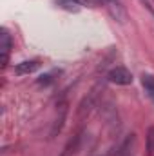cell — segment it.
<instances>
[{
	"instance_id": "6da1fadb",
	"label": "cell",
	"mask_w": 154,
	"mask_h": 156,
	"mask_svg": "<svg viewBox=\"0 0 154 156\" xmlns=\"http://www.w3.org/2000/svg\"><path fill=\"white\" fill-rule=\"evenodd\" d=\"M11 49H13V40L11 35L5 27L0 29V62H2V69L7 67L9 64V55H11Z\"/></svg>"
},
{
	"instance_id": "7a4b0ae2",
	"label": "cell",
	"mask_w": 154,
	"mask_h": 156,
	"mask_svg": "<svg viewBox=\"0 0 154 156\" xmlns=\"http://www.w3.org/2000/svg\"><path fill=\"white\" fill-rule=\"evenodd\" d=\"M107 80L111 82V83H116V85H129V83H132V73L127 69V67H121V66H118V67H113L109 73H107Z\"/></svg>"
},
{
	"instance_id": "3957f363",
	"label": "cell",
	"mask_w": 154,
	"mask_h": 156,
	"mask_svg": "<svg viewBox=\"0 0 154 156\" xmlns=\"http://www.w3.org/2000/svg\"><path fill=\"white\" fill-rule=\"evenodd\" d=\"M58 109H56V118H54V122H53V127H51V131H49V138H54L60 131H62V127H64V122H65V118H67V111H69V105H67V102H60L58 105H56Z\"/></svg>"
},
{
	"instance_id": "277c9868",
	"label": "cell",
	"mask_w": 154,
	"mask_h": 156,
	"mask_svg": "<svg viewBox=\"0 0 154 156\" xmlns=\"http://www.w3.org/2000/svg\"><path fill=\"white\" fill-rule=\"evenodd\" d=\"M98 87H94L89 94H87V98H83V102L80 104V107H78V118L82 120V118H85L91 111H93V107L96 105V102H98Z\"/></svg>"
},
{
	"instance_id": "5b68a950",
	"label": "cell",
	"mask_w": 154,
	"mask_h": 156,
	"mask_svg": "<svg viewBox=\"0 0 154 156\" xmlns=\"http://www.w3.org/2000/svg\"><path fill=\"white\" fill-rule=\"evenodd\" d=\"M82 140H83V133H76L75 136H71L62 151L60 156H75L80 151V145H82Z\"/></svg>"
},
{
	"instance_id": "8992f818",
	"label": "cell",
	"mask_w": 154,
	"mask_h": 156,
	"mask_svg": "<svg viewBox=\"0 0 154 156\" xmlns=\"http://www.w3.org/2000/svg\"><path fill=\"white\" fill-rule=\"evenodd\" d=\"M40 67V60H24L20 64L15 66V75L18 76H24V75H29V73H35L37 69Z\"/></svg>"
},
{
	"instance_id": "52a82bcc",
	"label": "cell",
	"mask_w": 154,
	"mask_h": 156,
	"mask_svg": "<svg viewBox=\"0 0 154 156\" xmlns=\"http://www.w3.org/2000/svg\"><path fill=\"white\" fill-rule=\"evenodd\" d=\"M134 144H136V134H129L123 140V144L120 145V149L116 151L114 156H131L134 151Z\"/></svg>"
},
{
	"instance_id": "ba28073f",
	"label": "cell",
	"mask_w": 154,
	"mask_h": 156,
	"mask_svg": "<svg viewBox=\"0 0 154 156\" xmlns=\"http://www.w3.org/2000/svg\"><path fill=\"white\" fill-rule=\"evenodd\" d=\"M56 5L64 11H69V13H78L82 9L80 0H56Z\"/></svg>"
},
{
	"instance_id": "9c48e42d",
	"label": "cell",
	"mask_w": 154,
	"mask_h": 156,
	"mask_svg": "<svg viewBox=\"0 0 154 156\" xmlns=\"http://www.w3.org/2000/svg\"><path fill=\"white\" fill-rule=\"evenodd\" d=\"M142 85H143L145 93L149 94V98L154 100V76H152V75L143 73V75H142Z\"/></svg>"
},
{
	"instance_id": "30bf717a",
	"label": "cell",
	"mask_w": 154,
	"mask_h": 156,
	"mask_svg": "<svg viewBox=\"0 0 154 156\" xmlns=\"http://www.w3.org/2000/svg\"><path fill=\"white\" fill-rule=\"evenodd\" d=\"M60 75V71H51V73H45V75H42V76L37 80V83L38 85H51L53 82H54V76H58Z\"/></svg>"
},
{
	"instance_id": "8fae6325",
	"label": "cell",
	"mask_w": 154,
	"mask_h": 156,
	"mask_svg": "<svg viewBox=\"0 0 154 156\" xmlns=\"http://www.w3.org/2000/svg\"><path fill=\"white\" fill-rule=\"evenodd\" d=\"M147 154H154V127L147 129Z\"/></svg>"
}]
</instances>
